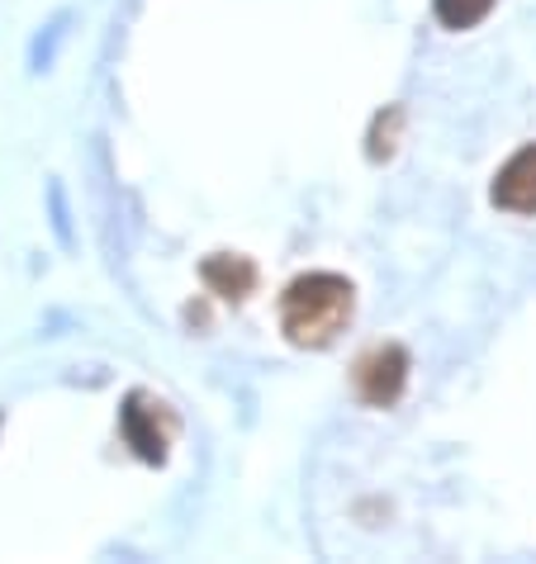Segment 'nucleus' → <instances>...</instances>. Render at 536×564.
<instances>
[{
    "label": "nucleus",
    "instance_id": "1",
    "mask_svg": "<svg viewBox=\"0 0 536 564\" xmlns=\"http://www.w3.org/2000/svg\"><path fill=\"white\" fill-rule=\"evenodd\" d=\"M352 308H356V290L346 275L333 271L299 275L286 290V300H280V333L309 351L333 347L337 333H346V323H352Z\"/></svg>",
    "mask_w": 536,
    "mask_h": 564
},
{
    "label": "nucleus",
    "instance_id": "7",
    "mask_svg": "<svg viewBox=\"0 0 536 564\" xmlns=\"http://www.w3.org/2000/svg\"><path fill=\"white\" fill-rule=\"evenodd\" d=\"M399 129H404V109L389 105L385 115L375 119V129H371V156H375V162L394 156V148H399Z\"/></svg>",
    "mask_w": 536,
    "mask_h": 564
},
{
    "label": "nucleus",
    "instance_id": "6",
    "mask_svg": "<svg viewBox=\"0 0 536 564\" xmlns=\"http://www.w3.org/2000/svg\"><path fill=\"white\" fill-rule=\"evenodd\" d=\"M432 10L447 29H475L494 10V0H432Z\"/></svg>",
    "mask_w": 536,
    "mask_h": 564
},
{
    "label": "nucleus",
    "instance_id": "5",
    "mask_svg": "<svg viewBox=\"0 0 536 564\" xmlns=\"http://www.w3.org/2000/svg\"><path fill=\"white\" fill-rule=\"evenodd\" d=\"M200 280L210 285L218 300H247L251 290H257V265H251V257H238V252H214L210 261L200 265Z\"/></svg>",
    "mask_w": 536,
    "mask_h": 564
},
{
    "label": "nucleus",
    "instance_id": "4",
    "mask_svg": "<svg viewBox=\"0 0 536 564\" xmlns=\"http://www.w3.org/2000/svg\"><path fill=\"white\" fill-rule=\"evenodd\" d=\"M489 195L508 214H536V143H527L523 152H513L508 162H503Z\"/></svg>",
    "mask_w": 536,
    "mask_h": 564
},
{
    "label": "nucleus",
    "instance_id": "2",
    "mask_svg": "<svg viewBox=\"0 0 536 564\" xmlns=\"http://www.w3.org/2000/svg\"><path fill=\"white\" fill-rule=\"evenodd\" d=\"M356 394L371 403V409H394L408 384V351L404 347H371L356 360L352 370Z\"/></svg>",
    "mask_w": 536,
    "mask_h": 564
},
{
    "label": "nucleus",
    "instance_id": "3",
    "mask_svg": "<svg viewBox=\"0 0 536 564\" xmlns=\"http://www.w3.org/2000/svg\"><path fill=\"white\" fill-rule=\"evenodd\" d=\"M119 427H124V442H129L148 465L167 460L171 427L162 417V403H148L143 394H129V399H124V409H119Z\"/></svg>",
    "mask_w": 536,
    "mask_h": 564
}]
</instances>
